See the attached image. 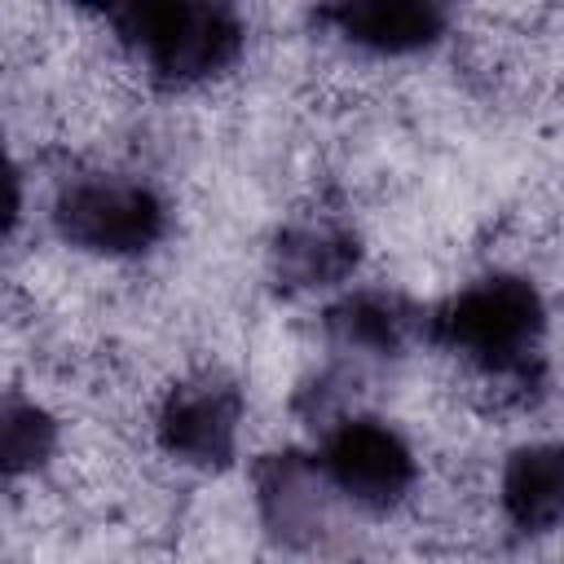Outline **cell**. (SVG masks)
<instances>
[{
  "mask_svg": "<svg viewBox=\"0 0 564 564\" xmlns=\"http://www.w3.org/2000/svg\"><path fill=\"white\" fill-rule=\"evenodd\" d=\"M494 516L507 538L546 542L564 533V436H529L494 458Z\"/></svg>",
  "mask_w": 564,
  "mask_h": 564,
  "instance_id": "9",
  "label": "cell"
},
{
  "mask_svg": "<svg viewBox=\"0 0 564 564\" xmlns=\"http://www.w3.org/2000/svg\"><path fill=\"white\" fill-rule=\"evenodd\" d=\"M251 401L220 361H185L154 397L145 419V454L181 476H220L242 458Z\"/></svg>",
  "mask_w": 564,
  "mask_h": 564,
  "instance_id": "3",
  "label": "cell"
},
{
  "mask_svg": "<svg viewBox=\"0 0 564 564\" xmlns=\"http://www.w3.org/2000/svg\"><path fill=\"white\" fill-rule=\"evenodd\" d=\"M317 335L330 361H344L361 375H388L397 370L419 339H427V308L392 286V282H357L322 304Z\"/></svg>",
  "mask_w": 564,
  "mask_h": 564,
  "instance_id": "8",
  "label": "cell"
},
{
  "mask_svg": "<svg viewBox=\"0 0 564 564\" xmlns=\"http://www.w3.org/2000/svg\"><path fill=\"white\" fill-rule=\"evenodd\" d=\"M366 269V229L361 220L326 198L308 194L295 212H286L264 238V278L286 300H335L357 286Z\"/></svg>",
  "mask_w": 564,
  "mask_h": 564,
  "instance_id": "5",
  "label": "cell"
},
{
  "mask_svg": "<svg viewBox=\"0 0 564 564\" xmlns=\"http://www.w3.org/2000/svg\"><path fill=\"white\" fill-rule=\"evenodd\" d=\"M251 502L264 533L304 555H326L352 538L357 516L322 476L313 449H273L251 467Z\"/></svg>",
  "mask_w": 564,
  "mask_h": 564,
  "instance_id": "6",
  "label": "cell"
},
{
  "mask_svg": "<svg viewBox=\"0 0 564 564\" xmlns=\"http://www.w3.org/2000/svg\"><path fill=\"white\" fill-rule=\"evenodd\" d=\"M313 458L357 520H397L423 489L419 436L379 410H357L313 436Z\"/></svg>",
  "mask_w": 564,
  "mask_h": 564,
  "instance_id": "4",
  "label": "cell"
},
{
  "mask_svg": "<svg viewBox=\"0 0 564 564\" xmlns=\"http://www.w3.org/2000/svg\"><path fill=\"white\" fill-rule=\"evenodd\" d=\"M40 207L48 238L97 269H141L176 229L172 194L128 159H75Z\"/></svg>",
  "mask_w": 564,
  "mask_h": 564,
  "instance_id": "1",
  "label": "cell"
},
{
  "mask_svg": "<svg viewBox=\"0 0 564 564\" xmlns=\"http://www.w3.org/2000/svg\"><path fill=\"white\" fill-rule=\"evenodd\" d=\"M106 35L150 93L212 97L256 57V26L234 4L145 0L101 9Z\"/></svg>",
  "mask_w": 564,
  "mask_h": 564,
  "instance_id": "2",
  "label": "cell"
},
{
  "mask_svg": "<svg viewBox=\"0 0 564 564\" xmlns=\"http://www.w3.org/2000/svg\"><path fill=\"white\" fill-rule=\"evenodd\" d=\"M308 22L330 53L370 70L432 57L458 31V13L432 0H339L313 9Z\"/></svg>",
  "mask_w": 564,
  "mask_h": 564,
  "instance_id": "7",
  "label": "cell"
}]
</instances>
